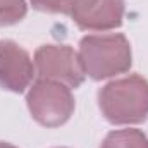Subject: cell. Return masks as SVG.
Returning a JSON list of instances; mask_svg holds the SVG:
<instances>
[{
    "instance_id": "obj_5",
    "label": "cell",
    "mask_w": 148,
    "mask_h": 148,
    "mask_svg": "<svg viewBox=\"0 0 148 148\" xmlns=\"http://www.w3.org/2000/svg\"><path fill=\"white\" fill-rule=\"evenodd\" d=\"M35 76V64L28 52L10 40L0 41V88L23 93Z\"/></svg>"
},
{
    "instance_id": "obj_9",
    "label": "cell",
    "mask_w": 148,
    "mask_h": 148,
    "mask_svg": "<svg viewBox=\"0 0 148 148\" xmlns=\"http://www.w3.org/2000/svg\"><path fill=\"white\" fill-rule=\"evenodd\" d=\"M81 0H31L33 7L43 12H62V14H73L76 5Z\"/></svg>"
},
{
    "instance_id": "obj_1",
    "label": "cell",
    "mask_w": 148,
    "mask_h": 148,
    "mask_svg": "<svg viewBox=\"0 0 148 148\" xmlns=\"http://www.w3.org/2000/svg\"><path fill=\"white\" fill-rule=\"evenodd\" d=\"M98 105L112 124H138L148 115V81L141 76L112 81L100 90Z\"/></svg>"
},
{
    "instance_id": "obj_3",
    "label": "cell",
    "mask_w": 148,
    "mask_h": 148,
    "mask_svg": "<svg viewBox=\"0 0 148 148\" xmlns=\"http://www.w3.org/2000/svg\"><path fill=\"white\" fill-rule=\"evenodd\" d=\"M28 107L41 126L57 127L64 124L74 110L71 88L62 83L40 79L28 93Z\"/></svg>"
},
{
    "instance_id": "obj_4",
    "label": "cell",
    "mask_w": 148,
    "mask_h": 148,
    "mask_svg": "<svg viewBox=\"0 0 148 148\" xmlns=\"http://www.w3.org/2000/svg\"><path fill=\"white\" fill-rule=\"evenodd\" d=\"M35 67L40 79L62 83L69 88H77L86 76L77 53L66 45L40 47L35 53Z\"/></svg>"
},
{
    "instance_id": "obj_6",
    "label": "cell",
    "mask_w": 148,
    "mask_h": 148,
    "mask_svg": "<svg viewBox=\"0 0 148 148\" xmlns=\"http://www.w3.org/2000/svg\"><path fill=\"white\" fill-rule=\"evenodd\" d=\"M122 14L124 0H81L71 16L81 29L105 31L121 26Z\"/></svg>"
},
{
    "instance_id": "obj_8",
    "label": "cell",
    "mask_w": 148,
    "mask_h": 148,
    "mask_svg": "<svg viewBox=\"0 0 148 148\" xmlns=\"http://www.w3.org/2000/svg\"><path fill=\"white\" fill-rule=\"evenodd\" d=\"M26 16L24 0H0V26L19 23Z\"/></svg>"
},
{
    "instance_id": "obj_2",
    "label": "cell",
    "mask_w": 148,
    "mask_h": 148,
    "mask_svg": "<svg viewBox=\"0 0 148 148\" xmlns=\"http://www.w3.org/2000/svg\"><path fill=\"white\" fill-rule=\"evenodd\" d=\"M79 62L84 74L105 79L131 67V47L122 35H90L79 43Z\"/></svg>"
},
{
    "instance_id": "obj_7",
    "label": "cell",
    "mask_w": 148,
    "mask_h": 148,
    "mask_svg": "<svg viewBox=\"0 0 148 148\" xmlns=\"http://www.w3.org/2000/svg\"><path fill=\"white\" fill-rule=\"evenodd\" d=\"M100 148H148V138L138 129L112 131Z\"/></svg>"
},
{
    "instance_id": "obj_10",
    "label": "cell",
    "mask_w": 148,
    "mask_h": 148,
    "mask_svg": "<svg viewBox=\"0 0 148 148\" xmlns=\"http://www.w3.org/2000/svg\"><path fill=\"white\" fill-rule=\"evenodd\" d=\"M0 148H16V147H12V145H9V143H2V141H0Z\"/></svg>"
}]
</instances>
